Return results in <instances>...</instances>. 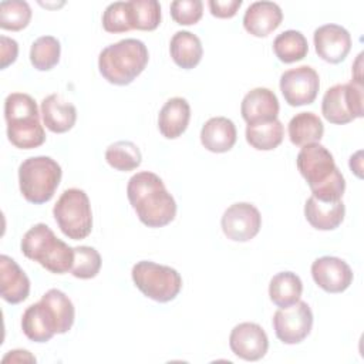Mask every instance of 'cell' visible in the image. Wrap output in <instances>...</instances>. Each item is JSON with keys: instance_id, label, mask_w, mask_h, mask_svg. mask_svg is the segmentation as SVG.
I'll return each instance as SVG.
<instances>
[{"instance_id": "cell-1", "label": "cell", "mask_w": 364, "mask_h": 364, "mask_svg": "<svg viewBox=\"0 0 364 364\" xmlns=\"http://www.w3.org/2000/svg\"><path fill=\"white\" fill-rule=\"evenodd\" d=\"M128 200L138 219L148 228H162L176 216V202L164 181L154 172L132 175L127 185Z\"/></svg>"}, {"instance_id": "cell-2", "label": "cell", "mask_w": 364, "mask_h": 364, "mask_svg": "<svg viewBox=\"0 0 364 364\" xmlns=\"http://www.w3.org/2000/svg\"><path fill=\"white\" fill-rule=\"evenodd\" d=\"M297 169L306 179L311 196L323 202L341 200L346 181L331 152L320 142L304 145L297 154Z\"/></svg>"}, {"instance_id": "cell-3", "label": "cell", "mask_w": 364, "mask_h": 364, "mask_svg": "<svg viewBox=\"0 0 364 364\" xmlns=\"http://www.w3.org/2000/svg\"><path fill=\"white\" fill-rule=\"evenodd\" d=\"M148 60V48L141 40L124 38L102 48L98 70L108 82L128 85L145 70Z\"/></svg>"}, {"instance_id": "cell-4", "label": "cell", "mask_w": 364, "mask_h": 364, "mask_svg": "<svg viewBox=\"0 0 364 364\" xmlns=\"http://www.w3.org/2000/svg\"><path fill=\"white\" fill-rule=\"evenodd\" d=\"M4 118L9 141L20 149H33L44 144L46 132L34 98L24 92H11L4 100Z\"/></svg>"}, {"instance_id": "cell-5", "label": "cell", "mask_w": 364, "mask_h": 364, "mask_svg": "<svg viewBox=\"0 0 364 364\" xmlns=\"http://www.w3.org/2000/svg\"><path fill=\"white\" fill-rule=\"evenodd\" d=\"M26 257L38 262L46 270L64 274L71 270L74 262V247L60 240L46 223L30 228L20 243Z\"/></svg>"}, {"instance_id": "cell-6", "label": "cell", "mask_w": 364, "mask_h": 364, "mask_svg": "<svg viewBox=\"0 0 364 364\" xmlns=\"http://www.w3.org/2000/svg\"><path fill=\"white\" fill-rule=\"evenodd\" d=\"M61 166L50 156H31L18 166V186L24 199L34 205L48 202L61 181Z\"/></svg>"}, {"instance_id": "cell-7", "label": "cell", "mask_w": 364, "mask_h": 364, "mask_svg": "<svg viewBox=\"0 0 364 364\" xmlns=\"http://www.w3.org/2000/svg\"><path fill=\"white\" fill-rule=\"evenodd\" d=\"M60 230L73 240L85 239L92 230V210L82 189H65L53 209Z\"/></svg>"}, {"instance_id": "cell-8", "label": "cell", "mask_w": 364, "mask_h": 364, "mask_svg": "<svg viewBox=\"0 0 364 364\" xmlns=\"http://www.w3.org/2000/svg\"><path fill=\"white\" fill-rule=\"evenodd\" d=\"M131 276L136 289L158 303L173 300L182 289V277L178 270L151 260L136 262Z\"/></svg>"}, {"instance_id": "cell-9", "label": "cell", "mask_w": 364, "mask_h": 364, "mask_svg": "<svg viewBox=\"0 0 364 364\" xmlns=\"http://www.w3.org/2000/svg\"><path fill=\"white\" fill-rule=\"evenodd\" d=\"M363 101V82L336 84L323 95L321 114L328 122L344 125L364 115Z\"/></svg>"}, {"instance_id": "cell-10", "label": "cell", "mask_w": 364, "mask_h": 364, "mask_svg": "<svg viewBox=\"0 0 364 364\" xmlns=\"http://www.w3.org/2000/svg\"><path fill=\"white\" fill-rule=\"evenodd\" d=\"M313 313L306 301L299 300L289 307H280L273 314V330L284 344H299L311 331Z\"/></svg>"}, {"instance_id": "cell-11", "label": "cell", "mask_w": 364, "mask_h": 364, "mask_svg": "<svg viewBox=\"0 0 364 364\" xmlns=\"http://www.w3.org/2000/svg\"><path fill=\"white\" fill-rule=\"evenodd\" d=\"M280 91L286 102L291 107L311 104L320 88L317 71L310 65H299L290 68L280 75Z\"/></svg>"}, {"instance_id": "cell-12", "label": "cell", "mask_w": 364, "mask_h": 364, "mask_svg": "<svg viewBox=\"0 0 364 364\" xmlns=\"http://www.w3.org/2000/svg\"><path fill=\"white\" fill-rule=\"evenodd\" d=\"M220 226L228 239L233 242H249L262 228V215L255 205L237 202L223 212Z\"/></svg>"}, {"instance_id": "cell-13", "label": "cell", "mask_w": 364, "mask_h": 364, "mask_svg": "<svg viewBox=\"0 0 364 364\" xmlns=\"http://www.w3.org/2000/svg\"><path fill=\"white\" fill-rule=\"evenodd\" d=\"M229 347L236 357L246 361H257L266 355L269 338L259 324L245 321L232 328Z\"/></svg>"}, {"instance_id": "cell-14", "label": "cell", "mask_w": 364, "mask_h": 364, "mask_svg": "<svg viewBox=\"0 0 364 364\" xmlns=\"http://www.w3.org/2000/svg\"><path fill=\"white\" fill-rule=\"evenodd\" d=\"M311 276L314 283L327 293H341L353 283L351 267L336 256L316 259L311 264Z\"/></svg>"}, {"instance_id": "cell-15", "label": "cell", "mask_w": 364, "mask_h": 364, "mask_svg": "<svg viewBox=\"0 0 364 364\" xmlns=\"http://www.w3.org/2000/svg\"><path fill=\"white\" fill-rule=\"evenodd\" d=\"M314 48L318 57L327 63H341L351 50L350 33L338 24H324L314 30Z\"/></svg>"}, {"instance_id": "cell-16", "label": "cell", "mask_w": 364, "mask_h": 364, "mask_svg": "<svg viewBox=\"0 0 364 364\" xmlns=\"http://www.w3.org/2000/svg\"><path fill=\"white\" fill-rule=\"evenodd\" d=\"M279 109L280 105L276 94L264 87L250 90L240 104V114L247 124L277 119Z\"/></svg>"}, {"instance_id": "cell-17", "label": "cell", "mask_w": 364, "mask_h": 364, "mask_svg": "<svg viewBox=\"0 0 364 364\" xmlns=\"http://www.w3.org/2000/svg\"><path fill=\"white\" fill-rule=\"evenodd\" d=\"M283 20V11L273 1H255L243 16V27L255 37H267Z\"/></svg>"}, {"instance_id": "cell-18", "label": "cell", "mask_w": 364, "mask_h": 364, "mask_svg": "<svg viewBox=\"0 0 364 364\" xmlns=\"http://www.w3.org/2000/svg\"><path fill=\"white\" fill-rule=\"evenodd\" d=\"M30 279L9 256H0V294L10 304H18L28 297Z\"/></svg>"}, {"instance_id": "cell-19", "label": "cell", "mask_w": 364, "mask_h": 364, "mask_svg": "<svg viewBox=\"0 0 364 364\" xmlns=\"http://www.w3.org/2000/svg\"><path fill=\"white\" fill-rule=\"evenodd\" d=\"M41 117L47 129L54 134L70 131L77 121L75 107L60 94H50L41 101Z\"/></svg>"}, {"instance_id": "cell-20", "label": "cell", "mask_w": 364, "mask_h": 364, "mask_svg": "<svg viewBox=\"0 0 364 364\" xmlns=\"http://www.w3.org/2000/svg\"><path fill=\"white\" fill-rule=\"evenodd\" d=\"M237 131L232 119L226 117L209 118L200 129L202 145L215 154H223L236 144Z\"/></svg>"}, {"instance_id": "cell-21", "label": "cell", "mask_w": 364, "mask_h": 364, "mask_svg": "<svg viewBox=\"0 0 364 364\" xmlns=\"http://www.w3.org/2000/svg\"><path fill=\"white\" fill-rule=\"evenodd\" d=\"M40 301L43 303L44 311L55 334H64L73 327L75 320V309L64 291L58 289H50L43 294Z\"/></svg>"}, {"instance_id": "cell-22", "label": "cell", "mask_w": 364, "mask_h": 364, "mask_svg": "<svg viewBox=\"0 0 364 364\" xmlns=\"http://www.w3.org/2000/svg\"><path fill=\"white\" fill-rule=\"evenodd\" d=\"M191 119V105L182 97L169 98L161 108L158 115L159 132L168 138L175 139L181 136Z\"/></svg>"}, {"instance_id": "cell-23", "label": "cell", "mask_w": 364, "mask_h": 364, "mask_svg": "<svg viewBox=\"0 0 364 364\" xmlns=\"http://www.w3.org/2000/svg\"><path fill=\"white\" fill-rule=\"evenodd\" d=\"M346 215L343 200L323 202L310 196L304 205L307 222L317 230H333L341 225Z\"/></svg>"}, {"instance_id": "cell-24", "label": "cell", "mask_w": 364, "mask_h": 364, "mask_svg": "<svg viewBox=\"0 0 364 364\" xmlns=\"http://www.w3.org/2000/svg\"><path fill=\"white\" fill-rule=\"evenodd\" d=\"M169 53L173 63L183 68L191 70L195 68L203 55V47L200 38L186 30L176 31L169 43Z\"/></svg>"}, {"instance_id": "cell-25", "label": "cell", "mask_w": 364, "mask_h": 364, "mask_svg": "<svg viewBox=\"0 0 364 364\" xmlns=\"http://www.w3.org/2000/svg\"><path fill=\"white\" fill-rule=\"evenodd\" d=\"M287 131L293 145L304 146L320 142L324 134V125L314 112H299L290 119Z\"/></svg>"}, {"instance_id": "cell-26", "label": "cell", "mask_w": 364, "mask_h": 364, "mask_svg": "<svg viewBox=\"0 0 364 364\" xmlns=\"http://www.w3.org/2000/svg\"><path fill=\"white\" fill-rule=\"evenodd\" d=\"M303 293L301 279L293 272L274 274L269 284V296L277 307H289L297 303Z\"/></svg>"}, {"instance_id": "cell-27", "label": "cell", "mask_w": 364, "mask_h": 364, "mask_svg": "<svg viewBox=\"0 0 364 364\" xmlns=\"http://www.w3.org/2000/svg\"><path fill=\"white\" fill-rule=\"evenodd\" d=\"M284 136V127L279 119L247 124L246 141L257 151H272L277 148Z\"/></svg>"}, {"instance_id": "cell-28", "label": "cell", "mask_w": 364, "mask_h": 364, "mask_svg": "<svg viewBox=\"0 0 364 364\" xmlns=\"http://www.w3.org/2000/svg\"><path fill=\"white\" fill-rule=\"evenodd\" d=\"M21 328L24 336L36 343H46L55 334L41 301H37L26 309L21 317Z\"/></svg>"}, {"instance_id": "cell-29", "label": "cell", "mask_w": 364, "mask_h": 364, "mask_svg": "<svg viewBox=\"0 0 364 364\" xmlns=\"http://www.w3.org/2000/svg\"><path fill=\"white\" fill-rule=\"evenodd\" d=\"M273 51L282 63L290 64L300 61L307 55L309 44L301 31L286 30L274 38Z\"/></svg>"}, {"instance_id": "cell-30", "label": "cell", "mask_w": 364, "mask_h": 364, "mask_svg": "<svg viewBox=\"0 0 364 364\" xmlns=\"http://www.w3.org/2000/svg\"><path fill=\"white\" fill-rule=\"evenodd\" d=\"M105 161L117 171L128 172L136 169L142 162L139 148L131 141H117L105 151Z\"/></svg>"}, {"instance_id": "cell-31", "label": "cell", "mask_w": 364, "mask_h": 364, "mask_svg": "<svg viewBox=\"0 0 364 364\" xmlns=\"http://www.w3.org/2000/svg\"><path fill=\"white\" fill-rule=\"evenodd\" d=\"M128 9L132 30L151 31L161 23V4L156 0H129Z\"/></svg>"}, {"instance_id": "cell-32", "label": "cell", "mask_w": 364, "mask_h": 364, "mask_svg": "<svg viewBox=\"0 0 364 364\" xmlns=\"http://www.w3.org/2000/svg\"><path fill=\"white\" fill-rule=\"evenodd\" d=\"M61 46L53 36L38 37L30 48V63L38 71H48L60 61Z\"/></svg>"}, {"instance_id": "cell-33", "label": "cell", "mask_w": 364, "mask_h": 364, "mask_svg": "<svg viewBox=\"0 0 364 364\" xmlns=\"http://www.w3.org/2000/svg\"><path fill=\"white\" fill-rule=\"evenodd\" d=\"M31 20V7L23 0H4L0 3V27L3 30L20 31Z\"/></svg>"}, {"instance_id": "cell-34", "label": "cell", "mask_w": 364, "mask_h": 364, "mask_svg": "<svg viewBox=\"0 0 364 364\" xmlns=\"http://www.w3.org/2000/svg\"><path fill=\"white\" fill-rule=\"evenodd\" d=\"M101 256L91 246H75L71 274L77 279H92L100 273Z\"/></svg>"}, {"instance_id": "cell-35", "label": "cell", "mask_w": 364, "mask_h": 364, "mask_svg": "<svg viewBox=\"0 0 364 364\" xmlns=\"http://www.w3.org/2000/svg\"><path fill=\"white\" fill-rule=\"evenodd\" d=\"M102 27L108 33H125L132 30L128 1H115L108 4L102 14Z\"/></svg>"}, {"instance_id": "cell-36", "label": "cell", "mask_w": 364, "mask_h": 364, "mask_svg": "<svg viewBox=\"0 0 364 364\" xmlns=\"http://www.w3.org/2000/svg\"><path fill=\"white\" fill-rule=\"evenodd\" d=\"M169 9L173 21L181 26L196 24L203 14V3L200 0H175Z\"/></svg>"}, {"instance_id": "cell-37", "label": "cell", "mask_w": 364, "mask_h": 364, "mask_svg": "<svg viewBox=\"0 0 364 364\" xmlns=\"http://www.w3.org/2000/svg\"><path fill=\"white\" fill-rule=\"evenodd\" d=\"M208 6L212 16L218 18H230L237 13L242 0H209Z\"/></svg>"}, {"instance_id": "cell-38", "label": "cell", "mask_w": 364, "mask_h": 364, "mask_svg": "<svg viewBox=\"0 0 364 364\" xmlns=\"http://www.w3.org/2000/svg\"><path fill=\"white\" fill-rule=\"evenodd\" d=\"M18 54V44L16 40L1 36L0 37V58H1V70H4L7 65L13 64Z\"/></svg>"}, {"instance_id": "cell-39", "label": "cell", "mask_w": 364, "mask_h": 364, "mask_svg": "<svg viewBox=\"0 0 364 364\" xmlns=\"http://www.w3.org/2000/svg\"><path fill=\"white\" fill-rule=\"evenodd\" d=\"M3 363H7V361H11V363H36V357L30 354V351L27 350H13V351H9L3 360Z\"/></svg>"}, {"instance_id": "cell-40", "label": "cell", "mask_w": 364, "mask_h": 364, "mask_svg": "<svg viewBox=\"0 0 364 364\" xmlns=\"http://www.w3.org/2000/svg\"><path fill=\"white\" fill-rule=\"evenodd\" d=\"M360 156H361V151H358L354 156L350 158V168H351V171L355 172V175L358 178H361V159H360Z\"/></svg>"}]
</instances>
